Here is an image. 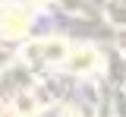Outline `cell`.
Listing matches in <instances>:
<instances>
[{"label": "cell", "mask_w": 126, "mask_h": 117, "mask_svg": "<svg viewBox=\"0 0 126 117\" xmlns=\"http://www.w3.org/2000/svg\"><path fill=\"white\" fill-rule=\"evenodd\" d=\"M25 29V16H19L13 10H0V32H10V35H19Z\"/></svg>", "instance_id": "obj_1"}, {"label": "cell", "mask_w": 126, "mask_h": 117, "mask_svg": "<svg viewBox=\"0 0 126 117\" xmlns=\"http://www.w3.org/2000/svg\"><path fill=\"white\" fill-rule=\"evenodd\" d=\"M92 63H94L92 51H79V57H73V67L76 70H85V67H92Z\"/></svg>", "instance_id": "obj_2"}]
</instances>
